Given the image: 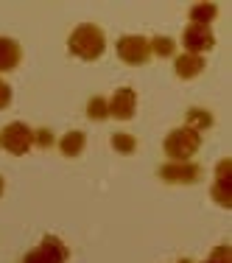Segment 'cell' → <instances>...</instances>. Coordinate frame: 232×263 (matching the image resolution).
Segmentation results:
<instances>
[{
	"instance_id": "cell-1",
	"label": "cell",
	"mask_w": 232,
	"mask_h": 263,
	"mask_svg": "<svg viewBox=\"0 0 232 263\" xmlns=\"http://www.w3.org/2000/svg\"><path fill=\"white\" fill-rule=\"evenodd\" d=\"M73 56L79 59H87V62H95L98 56L106 51V36L104 31L92 23H81V26L70 34V42H67Z\"/></svg>"
},
{
	"instance_id": "cell-2",
	"label": "cell",
	"mask_w": 232,
	"mask_h": 263,
	"mask_svg": "<svg viewBox=\"0 0 232 263\" xmlns=\"http://www.w3.org/2000/svg\"><path fill=\"white\" fill-rule=\"evenodd\" d=\"M199 146H202V135L193 132V129H187V126H182V129H173L171 135L165 137L162 152L168 154L171 162H187L199 152Z\"/></svg>"
},
{
	"instance_id": "cell-3",
	"label": "cell",
	"mask_w": 232,
	"mask_h": 263,
	"mask_svg": "<svg viewBox=\"0 0 232 263\" xmlns=\"http://www.w3.org/2000/svg\"><path fill=\"white\" fill-rule=\"evenodd\" d=\"M0 146L9 154L20 157V154L31 152V146H34V129L20 123V121L9 123V126H3V132H0Z\"/></svg>"
},
{
	"instance_id": "cell-4",
	"label": "cell",
	"mask_w": 232,
	"mask_h": 263,
	"mask_svg": "<svg viewBox=\"0 0 232 263\" xmlns=\"http://www.w3.org/2000/svg\"><path fill=\"white\" fill-rule=\"evenodd\" d=\"M67 258H70V249L56 235H45L40 247L31 249L26 258H23V263H65Z\"/></svg>"
},
{
	"instance_id": "cell-5",
	"label": "cell",
	"mask_w": 232,
	"mask_h": 263,
	"mask_svg": "<svg viewBox=\"0 0 232 263\" xmlns=\"http://www.w3.org/2000/svg\"><path fill=\"white\" fill-rule=\"evenodd\" d=\"M118 56H121L126 65H146L148 59H151V48H148V40L146 36H121L118 40Z\"/></svg>"
},
{
	"instance_id": "cell-6",
	"label": "cell",
	"mask_w": 232,
	"mask_h": 263,
	"mask_svg": "<svg viewBox=\"0 0 232 263\" xmlns=\"http://www.w3.org/2000/svg\"><path fill=\"white\" fill-rule=\"evenodd\" d=\"M202 165H196V162H168V165L160 168V179H165V182L171 185H193L202 179Z\"/></svg>"
},
{
	"instance_id": "cell-7",
	"label": "cell",
	"mask_w": 232,
	"mask_h": 263,
	"mask_svg": "<svg viewBox=\"0 0 232 263\" xmlns=\"http://www.w3.org/2000/svg\"><path fill=\"white\" fill-rule=\"evenodd\" d=\"M182 45H185V53H196L202 56L204 51H210L216 45V36H212L210 26H199V23H190L182 34Z\"/></svg>"
},
{
	"instance_id": "cell-8",
	"label": "cell",
	"mask_w": 232,
	"mask_h": 263,
	"mask_svg": "<svg viewBox=\"0 0 232 263\" xmlns=\"http://www.w3.org/2000/svg\"><path fill=\"white\" fill-rule=\"evenodd\" d=\"M106 109H109L112 118H118V121H129V118H134V109H137V96L131 87H121V90H115V96L106 101Z\"/></svg>"
},
{
	"instance_id": "cell-9",
	"label": "cell",
	"mask_w": 232,
	"mask_h": 263,
	"mask_svg": "<svg viewBox=\"0 0 232 263\" xmlns=\"http://www.w3.org/2000/svg\"><path fill=\"white\" fill-rule=\"evenodd\" d=\"M232 162H229V157L227 160H221L216 165V185H212V199H216L221 208H229L232 204Z\"/></svg>"
},
{
	"instance_id": "cell-10",
	"label": "cell",
	"mask_w": 232,
	"mask_h": 263,
	"mask_svg": "<svg viewBox=\"0 0 232 263\" xmlns=\"http://www.w3.org/2000/svg\"><path fill=\"white\" fill-rule=\"evenodd\" d=\"M173 70H177L179 79H196L199 73L204 70V56H196V53H182L173 59Z\"/></svg>"
},
{
	"instance_id": "cell-11",
	"label": "cell",
	"mask_w": 232,
	"mask_h": 263,
	"mask_svg": "<svg viewBox=\"0 0 232 263\" xmlns=\"http://www.w3.org/2000/svg\"><path fill=\"white\" fill-rule=\"evenodd\" d=\"M20 59H23L20 45H17L14 40H9V36H0V73L14 70V67L20 65Z\"/></svg>"
},
{
	"instance_id": "cell-12",
	"label": "cell",
	"mask_w": 232,
	"mask_h": 263,
	"mask_svg": "<svg viewBox=\"0 0 232 263\" xmlns=\"http://www.w3.org/2000/svg\"><path fill=\"white\" fill-rule=\"evenodd\" d=\"M84 146H87V135H84V132H67V135L59 140V152L65 154V157H79Z\"/></svg>"
},
{
	"instance_id": "cell-13",
	"label": "cell",
	"mask_w": 232,
	"mask_h": 263,
	"mask_svg": "<svg viewBox=\"0 0 232 263\" xmlns=\"http://www.w3.org/2000/svg\"><path fill=\"white\" fill-rule=\"evenodd\" d=\"M185 126L202 135L204 129H210V126H212V115H210V112H204V109H199V106H193V109H187Z\"/></svg>"
},
{
	"instance_id": "cell-14",
	"label": "cell",
	"mask_w": 232,
	"mask_h": 263,
	"mask_svg": "<svg viewBox=\"0 0 232 263\" xmlns=\"http://www.w3.org/2000/svg\"><path fill=\"white\" fill-rule=\"evenodd\" d=\"M216 6L212 3H196L190 9V23H199V26H207V23L212 20V17H216Z\"/></svg>"
},
{
	"instance_id": "cell-15",
	"label": "cell",
	"mask_w": 232,
	"mask_h": 263,
	"mask_svg": "<svg viewBox=\"0 0 232 263\" xmlns=\"http://www.w3.org/2000/svg\"><path fill=\"white\" fill-rule=\"evenodd\" d=\"M148 48H151V53H157V56H173L177 53V42H173L171 36H157V40L148 42Z\"/></svg>"
},
{
	"instance_id": "cell-16",
	"label": "cell",
	"mask_w": 232,
	"mask_h": 263,
	"mask_svg": "<svg viewBox=\"0 0 232 263\" xmlns=\"http://www.w3.org/2000/svg\"><path fill=\"white\" fill-rule=\"evenodd\" d=\"M87 118H92V121H104V118H109L106 98H101V96L90 98V104H87Z\"/></svg>"
},
{
	"instance_id": "cell-17",
	"label": "cell",
	"mask_w": 232,
	"mask_h": 263,
	"mask_svg": "<svg viewBox=\"0 0 232 263\" xmlns=\"http://www.w3.org/2000/svg\"><path fill=\"white\" fill-rule=\"evenodd\" d=\"M112 146H115L121 154H131L137 148V140L131 135H126V132H115V135H112Z\"/></svg>"
},
{
	"instance_id": "cell-18",
	"label": "cell",
	"mask_w": 232,
	"mask_h": 263,
	"mask_svg": "<svg viewBox=\"0 0 232 263\" xmlns=\"http://www.w3.org/2000/svg\"><path fill=\"white\" fill-rule=\"evenodd\" d=\"M34 146H42V148L53 146V135H51V129H36V132H34Z\"/></svg>"
},
{
	"instance_id": "cell-19",
	"label": "cell",
	"mask_w": 232,
	"mask_h": 263,
	"mask_svg": "<svg viewBox=\"0 0 232 263\" xmlns=\"http://www.w3.org/2000/svg\"><path fill=\"white\" fill-rule=\"evenodd\" d=\"M229 258H232L229 247H218V249H212V255L207 263H229Z\"/></svg>"
},
{
	"instance_id": "cell-20",
	"label": "cell",
	"mask_w": 232,
	"mask_h": 263,
	"mask_svg": "<svg viewBox=\"0 0 232 263\" xmlns=\"http://www.w3.org/2000/svg\"><path fill=\"white\" fill-rule=\"evenodd\" d=\"M9 104H11V87L0 79V109H6Z\"/></svg>"
},
{
	"instance_id": "cell-21",
	"label": "cell",
	"mask_w": 232,
	"mask_h": 263,
	"mask_svg": "<svg viewBox=\"0 0 232 263\" xmlns=\"http://www.w3.org/2000/svg\"><path fill=\"white\" fill-rule=\"evenodd\" d=\"M3 191H6V182H3V177H0V196H3Z\"/></svg>"
},
{
	"instance_id": "cell-22",
	"label": "cell",
	"mask_w": 232,
	"mask_h": 263,
	"mask_svg": "<svg viewBox=\"0 0 232 263\" xmlns=\"http://www.w3.org/2000/svg\"><path fill=\"white\" fill-rule=\"evenodd\" d=\"M182 263H187V260H182Z\"/></svg>"
},
{
	"instance_id": "cell-23",
	"label": "cell",
	"mask_w": 232,
	"mask_h": 263,
	"mask_svg": "<svg viewBox=\"0 0 232 263\" xmlns=\"http://www.w3.org/2000/svg\"><path fill=\"white\" fill-rule=\"evenodd\" d=\"M187 263H190V260H187Z\"/></svg>"
}]
</instances>
